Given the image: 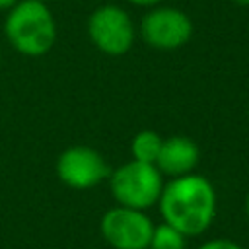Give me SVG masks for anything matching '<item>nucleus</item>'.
I'll return each instance as SVG.
<instances>
[{
    "label": "nucleus",
    "mask_w": 249,
    "mask_h": 249,
    "mask_svg": "<svg viewBox=\"0 0 249 249\" xmlns=\"http://www.w3.org/2000/svg\"><path fill=\"white\" fill-rule=\"evenodd\" d=\"M148 249H150V247H148Z\"/></svg>",
    "instance_id": "a211bd4d"
},
{
    "label": "nucleus",
    "mask_w": 249,
    "mask_h": 249,
    "mask_svg": "<svg viewBox=\"0 0 249 249\" xmlns=\"http://www.w3.org/2000/svg\"><path fill=\"white\" fill-rule=\"evenodd\" d=\"M109 189L119 206L146 210L158 204L163 189V175L154 163L130 160L111 171Z\"/></svg>",
    "instance_id": "7ed1b4c3"
},
{
    "label": "nucleus",
    "mask_w": 249,
    "mask_h": 249,
    "mask_svg": "<svg viewBox=\"0 0 249 249\" xmlns=\"http://www.w3.org/2000/svg\"><path fill=\"white\" fill-rule=\"evenodd\" d=\"M158 206L165 224L193 237L212 226L218 198L212 183L204 175L187 173L163 183Z\"/></svg>",
    "instance_id": "f257e3e1"
},
{
    "label": "nucleus",
    "mask_w": 249,
    "mask_h": 249,
    "mask_svg": "<svg viewBox=\"0 0 249 249\" xmlns=\"http://www.w3.org/2000/svg\"><path fill=\"white\" fill-rule=\"evenodd\" d=\"M163 138L154 132V130H140L132 142H130V152H132V160L136 161H144V163H154L160 156Z\"/></svg>",
    "instance_id": "1a4fd4ad"
},
{
    "label": "nucleus",
    "mask_w": 249,
    "mask_h": 249,
    "mask_svg": "<svg viewBox=\"0 0 249 249\" xmlns=\"http://www.w3.org/2000/svg\"><path fill=\"white\" fill-rule=\"evenodd\" d=\"M0 60H2V53H0Z\"/></svg>",
    "instance_id": "f3484780"
},
{
    "label": "nucleus",
    "mask_w": 249,
    "mask_h": 249,
    "mask_svg": "<svg viewBox=\"0 0 249 249\" xmlns=\"http://www.w3.org/2000/svg\"><path fill=\"white\" fill-rule=\"evenodd\" d=\"M130 4H134V6H142V8H154V6H158L161 0H128Z\"/></svg>",
    "instance_id": "f8f14e48"
},
{
    "label": "nucleus",
    "mask_w": 249,
    "mask_h": 249,
    "mask_svg": "<svg viewBox=\"0 0 249 249\" xmlns=\"http://www.w3.org/2000/svg\"><path fill=\"white\" fill-rule=\"evenodd\" d=\"M200 152L195 140L189 136H171L165 138L160 150V156L156 160V167L161 175L167 177H181L187 173H193L198 163Z\"/></svg>",
    "instance_id": "6e6552de"
},
{
    "label": "nucleus",
    "mask_w": 249,
    "mask_h": 249,
    "mask_svg": "<svg viewBox=\"0 0 249 249\" xmlns=\"http://www.w3.org/2000/svg\"><path fill=\"white\" fill-rule=\"evenodd\" d=\"M245 214H247V218H249V191H247V195H245Z\"/></svg>",
    "instance_id": "2eb2a0df"
},
{
    "label": "nucleus",
    "mask_w": 249,
    "mask_h": 249,
    "mask_svg": "<svg viewBox=\"0 0 249 249\" xmlns=\"http://www.w3.org/2000/svg\"><path fill=\"white\" fill-rule=\"evenodd\" d=\"M4 33L18 53L43 56L56 43V21L45 2L19 0L8 10Z\"/></svg>",
    "instance_id": "f03ea898"
},
{
    "label": "nucleus",
    "mask_w": 249,
    "mask_h": 249,
    "mask_svg": "<svg viewBox=\"0 0 249 249\" xmlns=\"http://www.w3.org/2000/svg\"><path fill=\"white\" fill-rule=\"evenodd\" d=\"M196 249H243L239 243H235L233 239H226V237H216L210 241H204L202 245H198Z\"/></svg>",
    "instance_id": "9b49d317"
},
{
    "label": "nucleus",
    "mask_w": 249,
    "mask_h": 249,
    "mask_svg": "<svg viewBox=\"0 0 249 249\" xmlns=\"http://www.w3.org/2000/svg\"><path fill=\"white\" fill-rule=\"evenodd\" d=\"M233 4H237V6H243V8H247L249 6V0H231Z\"/></svg>",
    "instance_id": "4468645a"
},
{
    "label": "nucleus",
    "mask_w": 249,
    "mask_h": 249,
    "mask_svg": "<svg viewBox=\"0 0 249 249\" xmlns=\"http://www.w3.org/2000/svg\"><path fill=\"white\" fill-rule=\"evenodd\" d=\"M88 35L101 53L121 56L132 49L136 31L130 16L121 6L105 4L88 18Z\"/></svg>",
    "instance_id": "20e7f679"
},
{
    "label": "nucleus",
    "mask_w": 249,
    "mask_h": 249,
    "mask_svg": "<svg viewBox=\"0 0 249 249\" xmlns=\"http://www.w3.org/2000/svg\"><path fill=\"white\" fill-rule=\"evenodd\" d=\"M19 0H0V10H10L18 4Z\"/></svg>",
    "instance_id": "ddd939ff"
},
{
    "label": "nucleus",
    "mask_w": 249,
    "mask_h": 249,
    "mask_svg": "<svg viewBox=\"0 0 249 249\" xmlns=\"http://www.w3.org/2000/svg\"><path fill=\"white\" fill-rule=\"evenodd\" d=\"M140 35L158 51H175L191 41L193 21L183 10L158 6L142 18Z\"/></svg>",
    "instance_id": "423d86ee"
},
{
    "label": "nucleus",
    "mask_w": 249,
    "mask_h": 249,
    "mask_svg": "<svg viewBox=\"0 0 249 249\" xmlns=\"http://www.w3.org/2000/svg\"><path fill=\"white\" fill-rule=\"evenodd\" d=\"M39 2H45L47 4V2H54V0H39Z\"/></svg>",
    "instance_id": "dca6fc26"
},
{
    "label": "nucleus",
    "mask_w": 249,
    "mask_h": 249,
    "mask_svg": "<svg viewBox=\"0 0 249 249\" xmlns=\"http://www.w3.org/2000/svg\"><path fill=\"white\" fill-rule=\"evenodd\" d=\"M187 247V235L175 230L173 226L161 222L154 226L150 249H185Z\"/></svg>",
    "instance_id": "9d476101"
},
{
    "label": "nucleus",
    "mask_w": 249,
    "mask_h": 249,
    "mask_svg": "<svg viewBox=\"0 0 249 249\" xmlns=\"http://www.w3.org/2000/svg\"><path fill=\"white\" fill-rule=\"evenodd\" d=\"M56 175L66 187L84 191L109 179L111 167L95 148L70 146L56 160Z\"/></svg>",
    "instance_id": "0eeeda50"
},
{
    "label": "nucleus",
    "mask_w": 249,
    "mask_h": 249,
    "mask_svg": "<svg viewBox=\"0 0 249 249\" xmlns=\"http://www.w3.org/2000/svg\"><path fill=\"white\" fill-rule=\"evenodd\" d=\"M154 226L144 210L117 204L101 216L99 231L113 249H148Z\"/></svg>",
    "instance_id": "39448f33"
}]
</instances>
